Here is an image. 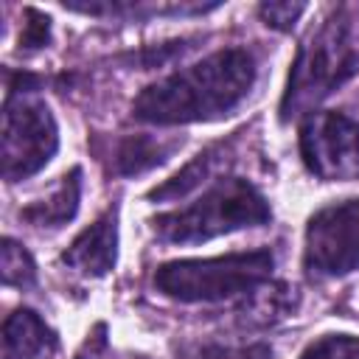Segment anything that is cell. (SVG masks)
<instances>
[{"mask_svg":"<svg viewBox=\"0 0 359 359\" xmlns=\"http://www.w3.org/2000/svg\"><path fill=\"white\" fill-rule=\"evenodd\" d=\"M255 81V59L244 48H227L185 67L135 101V118L149 123H191L227 115L244 101Z\"/></svg>","mask_w":359,"mask_h":359,"instance_id":"1","label":"cell"},{"mask_svg":"<svg viewBox=\"0 0 359 359\" xmlns=\"http://www.w3.org/2000/svg\"><path fill=\"white\" fill-rule=\"evenodd\" d=\"M353 22V8L339 6L325 20V25L303 45L289 73V87L280 104L283 118L309 109L359 70V36Z\"/></svg>","mask_w":359,"mask_h":359,"instance_id":"2","label":"cell"},{"mask_svg":"<svg viewBox=\"0 0 359 359\" xmlns=\"http://www.w3.org/2000/svg\"><path fill=\"white\" fill-rule=\"evenodd\" d=\"M272 272V252H233L205 261H174L154 272V286L182 303H213L258 289Z\"/></svg>","mask_w":359,"mask_h":359,"instance_id":"3","label":"cell"},{"mask_svg":"<svg viewBox=\"0 0 359 359\" xmlns=\"http://www.w3.org/2000/svg\"><path fill=\"white\" fill-rule=\"evenodd\" d=\"M269 219V205L255 185L230 177L216 182L199 202L182 210H171L154 219V230L165 241H205L230 230L264 224Z\"/></svg>","mask_w":359,"mask_h":359,"instance_id":"4","label":"cell"},{"mask_svg":"<svg viewBox=\"0 0 359 359\" xmlns=\"http://www.w3.org/2000/svg\"><path fill=\"white\" fill-rule=\"evenodd\" d=\"M59 135L45 104L11 95L3 115V174L8 182L36 174L56 151Z\"/></svg>","mask_w":359,"mask_h":359,"instance_id":"5","label":"cell"},{"mask_svg":"<svg viewBox=\"0 0 359 359\" xmlns=\"http://www.w3.org/2000/svg\"><path fill=\"white\" fill-rule=\"evenodd\" d=\"M306 266L317 275H348L359 266V199L311 216L306 227Z\"/></svg>","mask_w":359,"mask_h":359,"instance_id":"6","label":"cell"},{"mask_svg":"<svg viewBox=\"0 0 359 359\" xmlns=\"http://www.w3.org/2000/svg\"><path fill=\"white\" fill-rule=\"evenodd\" d=\"M303 160L323 180L359 177V121L342 112H320L306 121Z\"/></svg>","mask_w":359,"mask_h":359,"instance_id":"7","label":"cell"},{"mask_svg":"<svg viewBox=\"0 0 359 359\" xmlns=\"http://www.w3.org/2000/svg\"><path fill=\"white\" fill-rule=\"evenodd\" d=\"M115 244H118V227H115V210L101 216L95 224H90L84 233L76 236V241L65 250L62 261L73 266L81 275H107L115 264Z\"/></svg>","mask_w":359,"mask_h":359,"instance_id":"8","label":"cell"},{"mask_svg":"<svg viewBox=\"0 0 359 359\" xmlns=\"http://www.w3.org/2000/svg\"><path fill=\"white\" fill-rule=\"evenodd\" d=\"M56 348L53 331L31 311L17 309L3 325V359H39Z\"/></svg>","mask_w":359,"mask_h":359,"instance_id":"9","label":"cell"},{"mask_svg":"<svg viewBox=\"0 0 359 359\" xmlns=\"http://www.w3.org/2000/svg\"><path fill=\"white\" fill-rule=\"evenodd\" d=\"M79 191H81V171L73 168L70 174L62 177L59 188L48 199L28 205L25 210H20V216L34 227H62L79 210Z\"/></svg>","mask_w":359,"mask_h":359,"instance_id":"10","label":"cell"},{"mask_svg":"<svg viewBox=\"0 0 359 359\" xmlns=\"http://www.w3.org/2000/svg\"><path fill=\"white\" fill-rule=\"evenodd\" d=\"M174 149H177V143H163V140H154L146 135H132L118 146L115 168H118V174H126V177L143 174V171L165 163Z\"/></svg>","mask_w":359,"mask_h":359,"instance_id":"11","label":"cell"},{"mask_svg":"<svg viewBox=\"0 0 359 359\" xmlns=\"http://www.w3.org/2000/svg\"><path fill=\"white\" fill-rule=\"evenodd\" d=\"M222 154H224V146L208 149V151L199 154L191 165H185L174 180H168L165 185L154 188V191H151V199H180V196H185L191 188H196L205 177L213 174V168H216V163L222 160Z\"/></svg>","mask_w":359,"mask_h":359,"instance_id":"12","label":"cell"},{"mask_svg":"<svg viewBox=\"0 0 359 359\" xmlns=\"http://www.w3.org/2000/svg\"><path fill=\"white\" fill-rule=\"evenodd\" d=\"M3 280L8 286H31L36 280V266L31 255L11 238L3 241Z\"/></svg>","mask_w":359,"mask_h":359,"instance_id":"13","label":"cell"},{"mask_svg":"<svg viewBox=\"0 0 359 359\" xmlns=\"http://www.w3.org/2000/svg\"><path fill=\"white\" fill-rule=\"evenodd\" d=\"M300 359H359V337H323L309 345Z\"/></svg>","mask_w":359,"mask_h":359,"instance_id":"14","label":"cell"},{"mask_svg":"<svg viewBox=\"0 0 359 359\" xmlns=\"http://www.w3.org/2000/svg\"><path fill=\"white\" fill-rule=\"evenodd\" d=\"M25 22H22V34H20V45L28 50H36L42 45H48L50 39V20L36 11V8H25Z\"/></svg>","mask_w":359,"mask_h":359,"instance_id":"15","label":"cell"},{"mask_svg":"<svg viewBox=\"0 0 359 359\" xmlns=\"http://www.w3.org/2000/svg\"><path fill=\"white\" fill-rule=\"evenodd\" d=\"M303 11H306L303 3H264V6H261V17L266 20V25L280 28V31L292 28L294 20H297Z\"/></svg>","mask_w":359,"mask_h":359,"instance_id":"16","label":"cell"},{"mask_svg":"<svg viewBox=\"0 0 359 359\" xmlns=\"http://www.w3.org/2000/svg\"><path fill=\"white\" fill-rule=\"evenodd\" d=\"M199 359H272V351L266 345H247V348H222L210 345L199 353Z\"/></svg>","mask_w":359,"mask_h":359,"instance_id":"17","label":"cell"},{"mask_svg":"<svg viewBox=\"0 0 359 359\" xmlns=\"http://www.w3.org/2000/svg\"><path fill=\"white\" fill-rule=\"evenodd\" d=\"M81 359H87V356H81Z\"/></svg>","mask_w":359,"mask_h":359,"instance_id":"18","label":"cell"}]
</instances>
